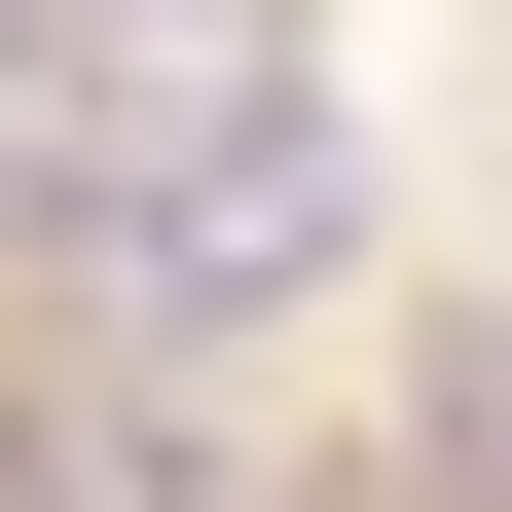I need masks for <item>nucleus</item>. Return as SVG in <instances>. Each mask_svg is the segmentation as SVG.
Segmentation results:
<instances>
[{"label":"nucleus","mask_w":512,"mask_h":512,"mask_svg":"<svg viewBox=\"0 0 512 512\" xmlns=\"http://www.w3.org/2000/svg\"><path fill=\"white\" fill-rule=\"evenodd\" d=\"M330 220H366V147H330V74H293L256 0L37 110V256H74V293H147V330H256V293H293Z\"/></svg>","instance_id":"1"},{"label":"nucleus","mask_w":512,"mask_h":512,"mask_svg":"<svg viewBox=\"0 0 512 512\" xmlns=\"http://www.w3.org/2000/svg\"><path fill=\"white\" fill-rule=\"evenodd\" d=\"M74 37H220V0H74Z\"/></svg>","instance_id":"2"}]
</instances>
